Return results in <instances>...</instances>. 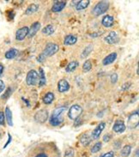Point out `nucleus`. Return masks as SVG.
<instances>
[{
    "instance_id": "nucleus-1",
    "label": "nucleus",
    "mask_w": 139,
    "mask_h": 157,
    "mask_svg": "<svg viewBox=\"0 0 139 157\" xmlns=\"http://www.w3.org/2000/svg\"><path fill=\"white\" fill-rule=\"evenodd\" d=\"M67 111V106H62L57 107L51 115L49 122L52 126H59L64 122V113Z\"/></svg>"
},
{
    "instance_id": "nucleus-2",
    "label": "nucleus",
    "mask_w": 139,
    "mask_h": 157,
    "mask_svg": "<svg viewBox=\"0 0 139 157\" xmlns=\"http://www.w3.org/2000/svg\"><path fill=\"white\" fill-rule=\"evenodd\" d=\"M109 9V2L108 1H100L93 9V14L95 17H99L102 14L107 11Z\"/></svg>"
},
{
    "instance_id": "nucleus-3",
    "label": "nucleus",
    "mask_w": 139,
    "mask_h": 157,
    "mask_svg": "<svg viewBox=\"0 0 139 157\" xmlns=\"http://www.w3.org/2000/svg\"><path fill=\"white\" fill-rule=\"evenodd\" d=\"M83 113V107L79 105H73V106L69 109V112H68V117L71 120H76Z\"/></svg>"
},
{
    "instance_id": "nucleus-4",
    "label": "nucleus",
    "mask_w": 139,
    "mask_h": 157,
    "mask_svg": "<svg viewBox=\"0 0 139 157\" xmlns=\"http://www.w3.org/2000/svg\"><path fill=\"white\" fill-rule=\"evenodd\" d=\"M39 82V73L35 70L29 71L27 77H26V82L29 86H34L38 83Z\"/></svg>"
},
{
    "instance_id": "nucleus-5",
    "label": "nucleus",
    "mask_w": 139,
    "mask_h": 157,
    "mask_svg": "<svg viewBox=\"0 0 139 157\" xmlns=\"http://www.w3.org/2000/svg\"><path fill=\"white\" fill-rule=\"evenodd\" d=\"M59 50V47L58 44L55 43H48L45 47L44 51H43V54L46 57H51L56 54L58 51Z\"/></svg>"
},
{
    "instance_id": "nucleus-6",
    "label": "nucleus",
    "mask_w": 139,
    "mask_h": 157,
    "mask_svg": "<svg viewBox=\"0 0 139 157\" xmlns=\"http://www.w3.org/2000/svg\"><path fill=\"white\" fill-rule=\"evenodd\" d=\"M139 115H138V111H136L133 113H131L128 120H127V124H128V128L130 129H134V128L137 127L139 122Z\"/></svg>"
},
{
    "instance_id": "nucleus-7",
    "label": "nucleus",
    "mask_w": 139,
    "mask_h": 157,
    "mask_svg": "<svg viewBox=\"0 0 139 157\" xmlns=\"http://www.w3.org/2000/svg\"><path fill=\"white\" fill-rule=\"evenodd\" d=\"M34 119L36 122L40 124H43L46 122L48 119V112L46 109H41L38 111L35 114H34Z\"/></svg>"
},
{
    "instance_id": "nucleus-8",
    "label": "nucleus",
    "mask_w": 139,
    "mask_h": 157,
    "mask_svg": "<svg viewBox=\"0 0 139 157\" xmlns=\"http://www.w3.org/2000/svg\"><path fill=\"white\" fill-rule=\"evenodd\" d=\"M105 41L109 45L118 44L119 41V36L115 31H112V32H110L106 37H105Z\"/></svg>"
},
{
    "instance_id": "nucleus-9",
    "label": "nucleus",
    "mask_w": 139,
    "mask_h": 157,
    "mask_svg": "<svg viewBox=\"0 0 139 157\" xmlns=\"http://www.w3.org/2000/svg\"><path fill=\"white\" fill-rule=\"evenodd\" d=\"M126 129V126L124 123V121L122 120H116V122L114 123V126H113V131L116 133H118V134H121L123 132L125 131Z\"/></svg>"
},
{
    "instance_id": "nucleus-10",
    "label": "nucleus",
    "mask_w": 139,
    "mask_h": 157,
    "mask_svg": "<svg viewBox=\"0 0 139 157\" xmlns=\"http://www.w3.org/2000/svg\"><path fill=\"white\" fill-rule=\"evenodd\" d=\"M105 126L106 123H104V122H101L97 125L96 128L93 131L92 134H91V136H92L93 139H98L100 137L101 132H103V130L105 129Z\"/></svg>"
},
{
    "instance_id": "nucleus-11",
    "label": "nucleus",
    "mask_w": 139,
    "mask_h": 157,
    "mask_svg": "<svg viewBox=\"0 0 139 157\" xmlns=\"http://www.w3.org/2000/svg\"><path fill=\"white\" fill-rule=\"evenodd\" d=\"M29 29L28 27H22L19 29L16 33V39L17 40H23L29 34Z\"/></svg>"
},
{
    "instance_id": "nucleus-12",
    "label": "nucleus",
    "mask_w": 139,
    "mask_h": 157,
    "mask_svg": "<svg viewBox=\"0 0 139 157\" xmlns=\"http://www.w3.org/2000/svg\"><path fill=\"white\" fill-rule=\"evenodd\" d=\"M66 4H67L66 1H56L52 7V11L55 13L60 12L65 8Z\"/></svg>"
},
{
    "instance_id": "nucleus-13",
    "label": "nucleus",
    "mask_w": 139,
    "mask_h": 157,
    "mask_svg": "<svg viewBox=\"0 0 139 157\" xmlns=\"http://www.w3.org/2000/svg\"><path fill=\"white\" fill-rule=\"evenodd\" d=\"M58 89L60 93H64L67 92L68 90L70 89V83L67 80L65 79H61L59 80L58 82Z\"/></svg>"
},
{
    "instance_id": "nucleus-14",
    "label": "nucleus",
    "mask_w": 139,
    "mask_h": 157,
    "mask_svg": "<svg viewBox=\"0 0 139 157\" xmlns=\"http://www.w3.org/2000/svg\"><path fill=\"white\" fill-rule=\"evenodd\" d=\"M101 24L105 28H110L114 24V18L111 15H106L101 20Z\"/></svg>"
},
{
    "instance_id": "nucleus-15",
    "label": "nucleus",
    "mask_w": 139,
    "mask_h": 157,
    "mask_svg": "<svg viewBox=\"0 0 139 157\" xmlns=\"http://www.w3.org/2000/svg\"><path fill=\"white\" fill-rule=\"evenodd\" d=\"M40 29H41V22L40 21H35L30 27L28 35L29 36L30 38H33L34 35L37 34V32L40 30Z\"/></svg>"
},
{
    "instance_id": "nucleus-16",
    "label": "nucleus",
    "mask_w": 139,
    "mask_h": 157,
    "mask_svg": "<svg viewBox=\"0 0 139 157\" xmlns=\"http://www.w3.org/2000/svg\"><path fill=\"white\" fill-rule=\"evenodd\" d=\"M117 59V52H112L109 55H107L104 59L102 60V64L103 65H109V64H113L114 61Z\"/></svg>"
},
{
    "instance_id": "nucleus-17",
    "label": "nucleus",
    "mask_w": 139,
    "mask_h": 157,
    "mask_svg": "<svg viewBox=\"0 0 139 157\" xmlns=\"http://www.w3.org/2000/svg\"><path fill=\"white\" fill-rule=\"evenodd\" d=\"M77 41V37L76 35H73V34H69L66 35L64 40V44L65 46H72V45H75Z\"/></svg>"
},
{
    "instance_id": "nucleus-18",
    "label": "nucleus",
    "mask_w": 139,
    "mask_h": 157,
    "mask_svg": "<svg viewBox=\"0 0 139 157\" xmlns=\"http://www.w3.org/2000/svg\"><path fill=\"white\" fill-rule=\"evenodd\" d=\"M39 87H43L46 83V78L43 68L39 69Z\"/></svg>"
},
{
    "instance_id": "nucleus-19",
    "label": "nucleus",
    "mask_w": 139,
    "mask_h": 157,
    "mask_svg": "<svg viewBox=\"0 0 139 157\" xmlns=\"http://www.w3.org/2000/svg\"><path fill=\"white\" fill-rule=\"evenodd\" d=\"M4 116L5 119L7 121V123L10 126H13V119H12V112L9 108L8 106H6L5 112H4Z\"/></svg>"
},
{
    "instance_id": "nucleus-20",
    "label": "nucleus",
    "mask_w": 139,
    "mask_h": 157,
    "mask_svg": "<svg viewBox=\"0 0 139 157\" xmlns=\"http://www.w3.org/2000/svg\"><path fill=\"white\" fill-rule=\"evenodd\" d=\"M89 3H90L89 0H80V1H78L76 4V10L79 11V10H85L89 5Z\"/></svg>"
},
{
    "instance_id": "nucleus-21",
    "label": "nucleus",
    "mask_w": 139,
    "mask_h": 157,
    "mask_svg": "<svg viewBox=\"0 0 139 157\" xmlns=\"http://www.w3.org/2000/svg\"><path fill=\"white\" fill-rule=\"evenodd\" d=\"M80 143L81 144L83 147H87L89 144L91 143V137L87 134V133H83L82 136H80Z\"/></svg>"
},
{
    "instance_id": "nucleus-22",
    "label": "nucleus",
    "mask_w": 139,
    "mask_h": 157,
    "mask_svg": "<svg viewBox=\"0 0 139 157\" xmlns=\"http://www.w3.org/2000/svg\"><path fill=\"white\" fill-rule=\"evenodd\" d=\"M54 101V94L52 93V92H48V93H46L45 95H44V97H43V102L46 104V105H49L51 104L52 102Z\"/></svg>"
},
{
    "instance_id": "nucleus-23",
    "label": "nucleus",
    "mask_w": 139,
    "mask_h": 157,
    "mask_svg": "<svg viewBox=\"0 0 139 157\" xmlns=\"http://www.w3.org/2000/svg\"><path fill=\"white\" fill-rule=\"evenodd\" d=\"M78 64H79V63L77 61H71V62H70L67 64V66L65 67V71L68 73L73 72L78 67Z\"/></svg>"
},
{
    "instance_id": "nucleus-24",
    "label": "nucleus",
    "mask_w": 139,
    "mask_h": 157,
    "mask_svg": "<svg viewBox=\"0 0 139 157\" xmlns=\"http://www.w3.org/2000/svg\"><path fill=\"white\" fill-rule=\"evenodd\" d=\"M17 53H18V51L16 48H11L5 52V58L7 59H13L17 57Z\"/></svg>"
},
{
    "instance_id": "nucleus-25",
    "label": "nucleus",
    "mask_w": 139,
    "mask_h": 157,
    "mask_svg": "<svg viewBox=\"0 0 139 157\" xmlns=\"http://www.w3.org/2000/svg\"><path fill=\"white\" fill-rule=\"evenodd\" d=\"M39 10V5H37L36 4H30L29 6L27 8L25 11L26 15H32L34 14V12H36Z\"/></svg>"
},
{
    "instance_id": "nucleus-26",
    "label": "nucleus",
    "mask_w": 139,
    "mask_h": 157,
    "mask_svg": "<svg viewBox=\"0 0 139 157\" xmlns=\"http://www.w3.org/2000/svg\"><path fill=\"white\" fill-rule=\"evenodd\" d=\"M131 152V145H125L121 149V156L122 157H128L130 155Z\"/></svg>"
},
{
    "instance_id": "nucleus-27",
    "label": "nucleus",
    "mask_w": 139,
    "mask_h": 157,
    "mask_svg": "<svg viewBox=\"0 0 139 157\" xmlns=\"http://www.w3.org/2000/svg\"><path fill=\"white\" fill-rule=\"evenodd\" d=\"M42 33L46 35H51L54 33V28L52 25H46L42 29Z\"/></svg>"
},
{
    "instance_id": "nucleus-28",
    "label": "nucleus",
    "mask_w": 139,
    "mask_h": 157,
    "mask_svg": "<svg viewBox=\"0 0 139 157\" xmlns=\"http://www.w3.org/2000/svg\"><path fill=\"white\" fill-rule=\"evenodd\" d=\"M93 49H94V47H93L92 45H89V46H87V47H85L84 50L83 51V53H82V58L83 59H84L86 57H88L89 55V53L93 51Z\"/></svg>"
},
{
    "instance_id": "nucleus-29",
    "label": "nucleus",
    "mask_w": 139,
    "mask_h": 157,
    "mask_svg": "<svg viewBox=\"0 0 139 157\" xmlns=\"http://www.w3.org/2000/svg\"><path fill=\"white\" fill-rule=\"evenodd\" d=\"M92 69V63L90 60H86L83 64V71L84 72H89L90 71V70Z\"/></svg>"
},
{
    "instance_id": "nucleus-30",
    "label": "nucleus",
    "mask_w": 139,
    "mask_h": 157,
    "mask_svg": "<svg viewBox=\"0 0 139 157\" xmlns=\"http://www.w3.org/2000/svg\"><path fill=\"white\" fill-rule=\"evenodd\" d=\"M101 146H102V144H101V142H98V143H96V144H95L94 145L92 148H91V153L95 154V153H97V152H99V151L101 149Z\"/></svg>"
},
{
    "instance_id": "nucleus-31",
    "label": "nucleus",
    "mask_w": 139,
    "mask_h": 157,
    "mask_svg": "<svg viewBox=\"0 0 139 157\" xmlns=\"http://www.w3.org/2000/svg\"><path fill=\"white\" fill-rule=\"evenodd\" d=\"M11 93H12L11 88H8V89H6V91L4 92V94H2V96H1V99H3V100H7V99H9V97L10 96Z\"/></svg>"
},
{
    "instance_id": "nucleus-32",
    "label": "nucleus",
    "mask_w": 139,
    "mask_h": 157,
    "mask_svg": "<svg viewBox=\"0 0 139 157\" xmlns=\"http://www.w3.org/2000/svg\"><path fill=\"white\" fill-rule=\"evenodd\" d=\"M74 155H75V152L71 149H67L65 151V154H64V157H74Z\"/></svg>"
},
{
    "instance_id": "nucleus-33",
    "label": "nucleus",
    "mask_w": 139,
    "mask_h": 157,
    "mask_svg": "<svg viewBox=\"0 0 139 157\" xmlns=\"http://www.w3.org/2000/svg\"><path fill=\"white\" fill-rule=\"evenodd\" d=\"M111 82L114 84V83H116L117 82V81H118V75H117V73H113L112 75H111Z\"/></svg>"
},
{
    "instance_id": "nucleus-34",
    "label": "nucleus",
    "mask_w": 139,
    "mask_h": 157,
    "mask_svg": "<svg viewBox=\"0 0 139 157\" xmlns=\"http://www.w3.org/2000/svg\"><path fill=\"white\" fill-rule=\"evenodd\" d=\"M5 124V116L4 112H0V125Z\"/></svg>"
},
{
    "instance_id": "nucleus-35",
    "label": "nucleus",
    "mask_w": 139,
    "mask_h": 157,
    "mask_svg": "<svg viewBox=\"0 0 139 157\" xmlns=\"http://www.w3.org/2000/svg\"><path fill=\"white\" fill-rule=\"evenodd\" d=\"M100 157H114V151H109L107 153L101 154Z\"/></svg>"
},
{
    "instance_id": "nucleus-36",
    "label": "nucleus",
    "mask_w": 139,
    "mask_h": 157,
    "mask_svg": "<svg viewBox=\"0 0 139 157\" xmlns=\"http://www.w3.org/2000/svg\"><path fill=\"white\" fill-rule=\"evenodd\" d=\"M131 82H125V83H124L122 85V87H121V89H122L123 91H126L128 89H130V87H131Z\"/></svg>"
},
{
    "instance_id": "nucleus-37",
    "label": "nucleus",
    "mask_w": 139,
    "mask_h": 157,
    "mask_svg": "<svg viewBox=\"0 0 139 157\" xmlns=\"http://www.w3.org/2000/svg\"><path fill=\"white\" fill-rule=\"evenodd\" d=\"M46 57L43 53H41V54H40V55L38 56V58H37V61L38 62H40V63H42V62H44L45 60H46Z\"/></svg>"
},
{
    "instance_id": "nucleus-38",
    "label": "nucleus",
    "mask_w": 139,
    "mask_h": 157,
    "mask_svg": "<svg viewBox=\"0 0 139 157\" xmlns=\"http://www.w3.org/2000/svg\"><path fill=\"white\" fill-rule=\"evenodd\" d=\"M11 140H12V137H11V135L10 134V133H8V141L6 142V144H4V149H6L7 148V146H8L10 144V142H11Z\"/></svg>"
},
{
    "instance_id": "nucleus-39",
    "label": "nucleus",
    "mask_w": 139,
    "mask_h": 157,
    "mask_svg": "<svg viewBox=\"0 0 139 157\" xmlns=\"http://www.w3.org/2000/svg\"><path fill=\"white\" fill-rule=\"evenodd\" d=\"M5 89V84L2 80H0V93H2Z\"/></svg>"
},
{
    "instance_id": "nucleus-40",
    "label": "nucleus",
    "mask_w": 139,
    "mask_h": 157,
    "mask_svg": "<svg viewBox=\"0 0 139 157\" xmlns=\"http://www.w3.org/2000/svg\"><path fill=\"white\" fill-rule=\"evenodd\" d=\"M110 139H111V135H109V134L108 135H105V136H103V141L106 142H106H109Z\"/></svg>"
},
{
    "instance_id": "nucleus-41",
    "label": "nucleus",
    "mask_w": 139,
    "mask_h": 157,
    "mask_svg": "<svg viewBox=\"0 0 139 157\" xmlns=\"http://www.w3.org/2000/svg\"><path fill=\"white\" fill-rule=\"evenodd\" d=\"M4 65L2 64H0V77L2 76V74H3V72H4Z\"/></svg>"
},
{
    "instance_id": "nucleus-42",
    "label": "nucleus",
    "mask_w": 139,
    "mask_h": 157,
    "mask_svg": "<svg viewBox=\"0 0 139 157\" xmlns=\"http://www.w3.org/2000/svg\"><path fill=\"white\" fill-rule=\"evenodd\" d=\"M21 99H22V101L25 102L26 104H27V106H30L29 101H28L27 99H25V98H24V97H21Z\"/></svg>"
},
{
    "instance_id": "nucleus-43",
    "label": "nucleus",
    "mask_w": 139,
    "mask_h": 157,
    "mask_svg": "<svg viewBox=\"0 0 139 157\" xmlns=\"http://www.w3.org/2000/svg\"><path fill=\"white\" fill-rule=\"evenodd\" d=\"M35 157H48V156H47L45 153H41V154H38V155H37Z\"/></svg>"
},
{
    "instance_id": "nucleus-44",
    "label": "nucleus",
    "mask_w": 139,
    "mask_h": 157,
    "mask_svg": "<svg viewBox=\"0 0 139 157\" xmlns=\"http://www.w3.org/2000/svg\"><path fill=\"white\" fill-rule=\"evenodd\" d=\"M89 35H90V36H92V38H96V37H98L99 34H97V33H94V34H90Z\"/></svg>"
},
{
    "instance_id": "nucleus-45",
    "label": "nucleus",
    "mask_w": 139,
    "mask_h": 157,
    "mask_svg": "<svg viewBox=\"0 0 139 157\" xmlns=\"http://www.w3.org/2000/svg\"><path fill=\"white\" fill-rule=\"evenodd\" d=\"M134 157H139V150L138 149H137V151H136V155Z\"/></svg>"
}]
</instances>
